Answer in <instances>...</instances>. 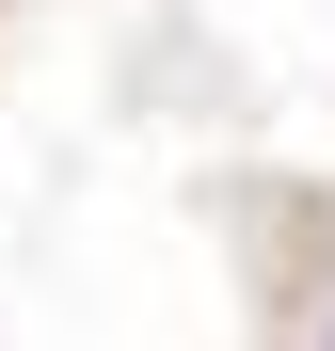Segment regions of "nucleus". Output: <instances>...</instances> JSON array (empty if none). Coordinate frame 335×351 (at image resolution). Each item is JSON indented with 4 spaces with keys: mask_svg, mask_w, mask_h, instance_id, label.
<instances>
[{
    "mask_svg": "<svg viewBox=\"0 0 335 351\" xmlns=\"http://www.w3.org/2000/svg\"><path fill=\"white\" fill-rule=\"evenodd\" d=\"M319 351H335V304H319Z\"/></svg>",
    "mask_w": 335,
    "mask_h": 351,
    "instance_id": "obj_1",
    "label": "nucleus"
}]
</instances>
